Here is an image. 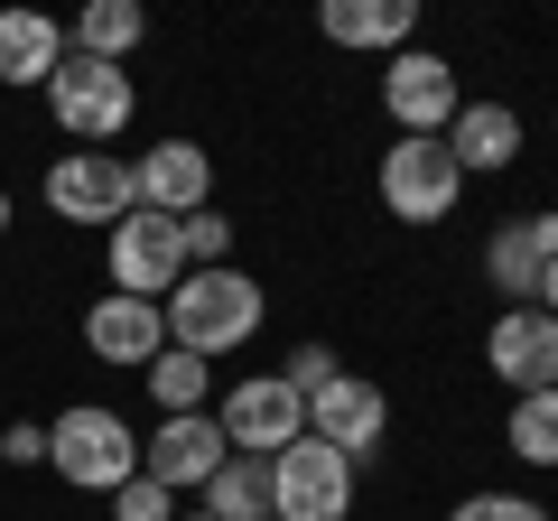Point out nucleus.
Returning a JSON list of instances; mask_svg holds the SVG:
<instances>
[{
	"label": "nucleus",
	"mask_w": 558,
	"mask_h": 521,
	"mask_svg": "<svg viewBox=\"0 0 558 521\" xmlns=\"http://www.w3.org/2000/svg\"><path fill=\"white\" fill-rule=\"evenodd\" d=\"M260 307H270V299H260V280L223 260V270H186V280L159 299V317H168V344H186V354L215 363V354H233V344H252Z\"/></svg>",
	"instance_id": "obj_1"
},
{
	"label": "nucleus",
	"mask_w": 558,
	"mask_h": 521,
	"mask_svg": "<svg viewBox=\"0 0 558 521\" xmlns=\"http://www.w3.org/2000/svg\"><path fill=\"white\" fill-rule=\"evenodd\" d=\"M47 465H57L65 484H84V494H121V484L140 475V438L112 420V410L75 401L57 428H47Z\"/></svg>",
	"instance_id": "obj_2"
},
{
	"label": "nucleus",
	"mask_w": 558,
	"mask_h": 521,
	"mask_svg": "<svg viewBox=\"0 0 558 521\" xmlns=\"http://www.w3.org/2000/svg\"><path fill=\"white\" fill-rule=\"evenodd\" d=\"M131 75H121V65H94V57H75V47H65V65L57 75H47V112H57V131L65 141H84V149H102L121 131V121H131Z\"/></svg>",
	"instance_id": "obj_3"
},
{
	"label": "nucleus",
	"mask_w": 558,
	"mask_h": 521,
	"mask_svg": "<svg viewBox=\"0 0 558 521\" xmlns=\"http://www.w3.org/2000/svg\"><path fill=\"white\" fill-rule=\"evenodd\" d=\"M354 512V465L317 438H289L270 457V521H344Z\"/></svg>",
	"instance_id": "obj_4"
},
{
	"label": "nucleus",
	"mask_w": 558,
	"mask_h": 521,
	"mask_svg": "<svg viewBox=\"0 0 558 521\" xmlns=\"http://www.w3.org/2000/svg\"><path fill=\"white\" fill-rule=\"evenodd\" d=\"M465 196V168L447 141H391L381 149V205H391L400 223H447Z\"/></svg>",
	"instance_id": "obj_5"
},
{
	"label": "nucleus",
	"mask_w": 558,
	"mask_h": 521,
	"mask_svg": "<svg viewBox=\"0 0 558 521\" xmlns=\"http://www.w3.org/2000/svg\"><path fill=\"white\" fill-rule=\"evenodd\" d=\"M465 84L447 57H428V47H400L391 75H381V112L400 121V141H447V121H457Z\"/></svg>",
	"instance_id": "obj_6"
},
{
	"label": "nucleus",
	"mask_w": 558,
	"mask_h": 521,
	"mask_svg": "<svg viewBox=\"0 0 558 521\" xmlns=\"http://www.w3.org/2000/svg\"><path fill=\"white\" fill-rule=\"evenodd\" d=\"M102 260H112V289H121V299H149V307H159L168 289L186 280V242H178V223L149 215V205H131V215L112 223V252H102Z\"/></svg>",
	"instance_id": "obj_7"
},
{
	"label": "nucleus",
	"mask_w": 558,
	"mask_h": 521,
	"mask_svg": "<svg viewBox=\"0 0 558 521\" xmlns=\"http://www.w3.org/2000/svg\"><path fill=\"white\" fill-rule=\"evenodd\" d=\"M215 428H223V447H233V457H279L289 438H307V401H299L279 373H252V381H233V391H223Z\"/></svg>",
	"instance_id": "obj_8"
},
{
	"label": "nucleus",
	"mask_w": 558,
	"mask_h": 521,
	"mask_svg": "<svg viewBox=\"0 0 558 521\" xmlns=\"http://www.w3.org/2000/svg\"><path fill=\"white\" fill-rule=\"evenodd\" d=\"M47 205H57L65 223H121L140 205L131 159H112V149H65V159L47 168Z\"/></svg>",
	"instance_id": "obj_9"
},
{
	"label": "nucleus",
	"mask_w": 558,
	"mask_h": 521,
	"mask_svg": "<svg viewBox=\"0 0 558 521\" xmlns=\"http://www.w3.org/2000/svg\"><path fill=\"white\" fill-rule=\"evenodd\" d=\"M307 438H317V447H336L344 465H363L381 438H391V401H381L373 381L336 373L326 391H307Z\"/></svg>",
	"instance_id": "obj_10"
},
{
	"label": "nucleus",
	"mask_w": 558,
	"mask_h": 521,
	"mask_svg": "<svg viewBox=\"0 0 558 521\" xmlns=\"http://www.w3.org/2000/svg\"><path fill=\"white\" fill-rule=\"evenodd\" d=\"M131 186H140L149 215L186 223V215H205V196H215V159H205L196 141H159V149H140V159H131Z\"/></svg>",
	"instance_id": "obj_11"
},
{
	"label": "nucleus",
	"mask_w": 558,
	"mask_h": 521,
	"mask_svg": "<svg viewBox=\"0 0 558 521\" xmlns=\"http://www.w3.org/2000/svg\"><path fill=\"white\" fill-rule=\"evenodd\" d=\"M223 457H233V447H223L215 410H178V420H159V438L140 447V475H149V484H168V494H186V484L205 494V475H215Z\"/></svg>",
	"instance_id": "obj_12"
},
{
	"label": "nucleus",
	"mask_w": 558,
	"mask_h": 521,
	"mask_svg": "<svg viewBox=\"0 0 558 521\" xmlns=\"http://www.w3.org/2000/svg\"><path fill=\"white\" fill-rule=\"evenodd\" d=\"M484 363L512 381V401H521V391H558V317H539V307H502L494 336H484Z\"/></svg>",
	"instance_id": "obj_13"
},
{
	"label": "nucleus",
	"mask_w": 558,
	"mask_h": 521,
	"mask_svg": "<svg viewBox=\"0 0 558 521\" xmlns=\"http://www.w3.org/2000/svg\"><path fill=\"white\" fill-rule=\"evenodd\" d=\"M539 260H558V215H512L494 242H484V280H494V299L531 307V289H539Z\"/></svg>",
	"instance_id": "obj_14"
},
{
	"label": "nucleus",
	"mask_w": 558,
	"mask_h": 521,
	"mask_svg": "<svg viewBox=\"0 0 558 521\" xmlns=\"http://www.w3.org/2000/svg\"><path fill=\"white\" fill-rule=\"evenodd\" d=\"M84 344H94L102 363H131V373H140V363L168 344V317H159L149 299H121V289H112V299L84 307Z\"/></svg>",
	"instance_id": "obj_15"
},
{
	"label": "nucleus",
	"mask_w": 558,
	"mask_h": 521,
	"mask_svg": "<svg viewBox=\"0 0 558 521\" xmlns=\"http://www.w3.org/2000/svg\"><path fill=\"white\" fill-rule=\"evenodd\" d=\"M447 149H457L465 178H494V168L521 159V112H512V102H457V121H447Z\"/></svg>",
	"instance_id": "obj_16"
},
{
	"label": "nucleus",
	"mask_w": 558,
	"mask_h": 521,
	"mask_svg": "<svg viewBox=\"0 0 558 521\" xmlns=\"http://www.w3.org/2000/svg\"><path fill=\"white\" fill-rule=\"evenodd\" d=\"M317 28H326L336 47H391V57H400L410 28H418V10H410V0H326Z\"/></svg>",
	"instance_id": "obj_17"
},
{
	"label": "nucleus",
	"mask_w": 558,
	"mask_h": 521,
	"mask_svg": "<svg viewBox=\"0 0 558 521\" xmlns=\"http://www.w3.org/2000/svg\"><path fill=\"white\" fill-rule=\"evenodd\" d=\"M65 65V28L38 10H0V84H47Z\"/></svg>",
	"instance_id": "obj_18"
},
{
	"label": "nucleus",
	"mask_w": 558,
	"mask_h": 521,
	"mask_svg": "<svg viewBox=\"0 0 558 521\" xmlns=\"http://www.w3.org/2000/svg\"><path fill=\"white\" fill-rule=\"evenodd\" d=\"M140 38H149L140 0H84V10H75V28H65V47H75V57H94V65H121Z\"/></svg>",
	"instance_id": "obj_19"
},
{
	"label": "nucleus",
	"mask_w": 558,
	"mask_h": 521,
	"mask_svg": "<svg viewBox=\"0 0 558 521\" xmlns=\"http://www.w3.org/2000/svg\"><path fill=\"white\" fill-rule=\"evenodd\" d=\"M205 521H270V457H223L205 475Z\"/></svg>",
	"instance_id": "obj_20"
},
{
	"label": "nucleus",
	"mask_w": 558,
	"mask_h": 521,
	"mask_svg": "<svg viewBox=\"0 0 558 521\" xmlns=\"http://www.w3.org/2000/svg\"><path fill=\"white\" fill-rule=\"evenodd\" d=\"M140 381H149V401L178 420V410H205V391H215V363L186 354V344H159V354L140 363Z\"/></svg>",
	"instance_id": "obj_21"
},
{
	"label": "nucleus",
	"mask_w": 558,
	"mask_h": 521,
	"mask_svg": "<svg viewBox=\"0 0 558 521\" xmlns=\"http://www.w3.org/2000/svg\"><path fill=\"white\" fill-rule=\"evenodd\" d=\"M502 438H512V457H521V465H558V391H521Z\"/></svg>",
	"instance_id": "obj_22"
},
{
	"label": "nucleus",
	"mask_w": 558,
	"mask_h": 521,
	"mask_svg": "<svg viewBox=\"0 0 558 521\" xmlns=\"http://www.w3.org/2000/svg\"><path fill=\"white\" fill-rule=\"evenodd\" d=\"M178 242H186V270H223V252H233V223L205 205V215H186V223H178Z\"/></svg>",
	"instance_id": "obj_23"
},
{
	"label": "nucleus",
	"mask_w": 558,
	"mask_h": 521,
	"mask_svg": "<svg viewBox=\"0 0 558 521\" xmlns=\"http://www.w3.org/2000/svg\"><path fill=\"white\" fill-rule=\"evenodd\" d=\"M112 521H178V494L149 484V475H131V484L112 494Z\"/></svg>",
	"instance_id": "obj_24"
},
{
	"label": "nucleus",
	"mask_w": 558,
	"mask_h": 521,
	"mask_svg": "<svg viewBox=\"0 0 558 521\" xmlns=\"http://www.w3.org/2000/svg\"><path fill=\"white\" fill-rule=\"evenodd\" d=\"M447 521H549V512H539L531 494H465Z\"/></svg>",
	"instance_id": "obj_25"
},
{
	"label": "nucleus",
	"mask_w": 558,
	"mask_h": 521,
	"mask_svg": "<svg viewBox=\"0 0 558 521\" xmlns=\"http://www.w3.org/2000/svg\"><path fill=\"white\" fill-rule=\"evenodd\" d=\"M336 373H344V363L326 354V344H299V354L279 363V381H289V391H299V401H307V391H326V381H336Z\"/></svg>",
	"instance_id": "obj_26"
},
{
	"label": "nucleus",
	"mask_w": 558,
	"mask_h": 521,
	"mask_svg": "<svg viewBox=\"0 0 558 521\" xmlns=\"http://www.w3.org/2000/svg\"><path fill=\"white\" fill-rule=\"evenodd\" d=\"M0 457H10V465H47V428L10 420V438H0Z\"/></svg>",
	"instance_id": "obj_27"
},
{
	"label": "nucleus",
	"mask_w": 558,
	"mask_h": 521,
	"mask_svg": "<svg viewBox=\"0 0 558 521\" xmlns=\"http://www.w3.org/2000/svg\"><path fill=\"white\" fill-rule=\"evenodd\" d=\"M531 307H539V317H558V260H539V289H531Z\"/></svg>",
	"instance_id": "obj_28"
},
{
	"label": "nucleus",
	"mask_w": 558,
	"mask_h": 521,
	"mask_svg": "<svg viewBox=\"0 0 558 521\" xmlns=\"http://www.w3.org/2000/svg\"><path fill=\"white\" fill-rule=\"evenodd\" d=\"M0 233H10V196H0Z\"/></svg>",
	"instance_id": "obj_29"
}]
</instances>
